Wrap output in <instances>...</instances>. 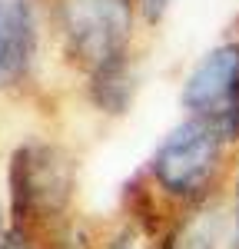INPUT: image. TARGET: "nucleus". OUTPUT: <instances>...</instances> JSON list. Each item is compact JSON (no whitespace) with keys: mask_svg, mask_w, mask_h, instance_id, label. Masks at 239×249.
<instances>
[{"mask_svg":"<svg viewBox=\"0 0 239 249\" xmlns=\"http://www.w3.org/2000/svg\"><path fill=\"white\" fill-rule=\"evenodd\" d=\"M233 243L239 246V179H236V236H233Z\"/></svg>","mask_w":239,"mask_h":249,"instance_id":"12","label":"nucleus"},{"mask_svg":"<svg viewBox=\"0 0 239 249\" xmlns=\"http://www.w3.org/2000/svg\"><path fill=\"white\" fill-rule=\"evenodd\" d=\"M34 17L23 0H0V83L14 80L30 67L34 60Z\"/></svg>","mask_w":239,"mask_h":249,"instance_id":"5","label":"nucleus"},{"mask_svg":"<svg viewBox=\"0 0 239 249\" xmlns=\"http://www.w3.org/2000/svg\"><path fill=\"white\" fill-rule=\"evenodd\" d=\"M183 107L219 126L222 140L239 136V43H222L193 67L183 87Z\"/></svg>","mask_w":239,"mask_h":249,"instance_id":"3","label":"nucleus"},{"mask_svg":"<svg viewBox=\"0 0 239 249\" xmlns=\"http://www.w3.org/2000/svg\"><path fill=\"white\" fill-rule=\"evenodd\" d=\"M63 34L70 50L93 70L123 57L130 37V0H63Z\"/></svg>","mask_w":239,"mask_h":249,"instance_id":"4","label":"nucleus"},{"mask_svg":"<svg viewBox=\"0 0 239 249\" xmlns=\"http://www.w3.org/2000/svg\"><path fill=\"white\" fill-rule=\"evenodd\" d=\"M126 206H130V216H137L146 232L156 230V206H153V193L150 190H143L139 183L126 186Z\"/></svg>","mask_w":239,"mask_h":249,"instance_id":"8","label":"nucleus"},{"mask_svg":"<svg viewBox=\"0 0 239 249\" xmlns=\"http://www.w3.org/2000/svg\"><path fill=\"white\" fill-rule=\"evenodd\" d=\"M110 249H139V243H137V230H133V226L120 230L117 236H113V243H110Z\"/></svg>","mask_w":239,"mask_h":249,"instance_id":"9","label":"nucleus"},{"mask_svg":"<svg viewBox=\"0 0 239 249\" xmlns=\"http://www.w3.org/2000/svg\"><path fill=\"white\" fill-rule=\"evenodd\" d=\"M0 249H30V243H27V236H20V230H14L0 243Z\"/></svg>","mask_w":239,"mask_h":249,"instance_id":"11","label":"nucleus"},{"mask_svg":"<svg viewBox=\"0 0 239 249\" xmlns=\"http://www.w3.org/2000/svg\"><path fill=\"white\" fill-rule=\"evenodd\" d=\"M216 219L209 213H199L166 232L159 249H216Z\"/></svg>","mask_w":239,"mask_h":249,"instance_id":"7","label":"nucleus"},{"mask_svg":"<svg viewBox=\"0 0 239 249\" xmlns=\"http://www.w3.org/2000/svg\"><path fill=\"white\" fill-rule=\"evenodd\" d=\"M139 3H143L146 20H159L163 14H166V0H139Z\"/></svg>","mask_w":239,"mask_h":249,"instance_id":"10","label":"nucleus"},{"mask_svg":"<svg viewBox=\"0 0 239 249\" xmlns=\"http://www.w3.org/2000/svg\"><path fill=\"white\" fill-rule=\"evenodd\" d=\"M222 143L226 140L213 120L189 116L159 143L153 163H150V173L159 183V190L176 199L199 196V193H206V183L219 166Z\"/></svg>","mask_w":239,"mask_h":249,"instance_id":"2","label":"nucleus"},{"mask_svg":"<svg viewBox=\"0 0 239 249\" xmlns=\"http://www.w3.org/2000/svg\"><path fill=\"white\" fill-rule=\"evenodd\" d=\"M73 193V163L60 146L27 143L10 160V203L17 230L47 223L67 210Z\"/></svg>","mask_w":239,"mask_h":249,"instance_id":"1","label":"nucleus"},{"mask_svg":"<svg viewBox=\"0 0 239 249\" xmlns=\"http://www.w3.org/2000/svg\"><path fill=\"white\" fill-rule=\"evenodd\" d=\"M0 223H3V213H0Z\"/></svg>","mask_w":239,"mask_h":249,"instance_id":"13","label":"nucleus"},{"mask_svg":"<svg viewBox=\"0 0 239 249\" xmlns=\"http://www.w3.org/2000/svg\"><path fill=\"white\" fill-rule=\"evenodd\" d=\"M126 57V53H123ZM117 57L110 60V63H103L93 70V87H90V93L97 100V107H103L106 113H123V107H126V100L133 96V80L126 73V60Z\"/></svg>","mask_w":239,"mask_h":249,"instance_id":"6","label":"nucleus"}]
</instances>
